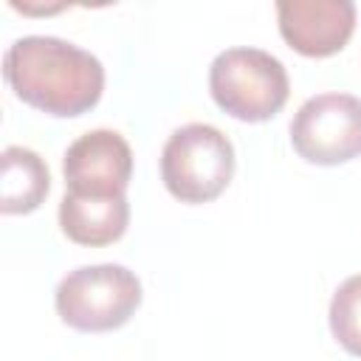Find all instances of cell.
<instances>
[{"instance_id":"1","label":"cell","mask_w":361,"mask_h":361,"mask_svg":"<svg viewBox=\"0 0 361 361\" xmlns=\"http://www.w3.org/2000/svg\"><path fill=\"white\" fill-rule=\"evenodd\" d=\"M3 76L20 102L59 118L93 110L104 93L99 56L45 34L14 39L3 56Z\"/></svg>"},{"instance_id":"2","label":"cell","mask_w":361,"mask_h":361,"mask_svg":"<svg viewBox=\"0 0 361 361\" xmlns=\"http://www.w3.org/2000/svg\"><path fill=\"white\" fill-rule=\"evenodd\" d=\"M209 93L237 121L257 124L285 107L290 79L285 65L262 48H226L212 59Z\"/></svg>"},{"instance_id":"3","label":"cell","mask_w":361,"mask_h":361,"mask_svg":"<svg viewBox=\"0 0 361 361\" xmlns=\"http://www.w3.org/2000/svg\"><path fill=\"white\" fill-rule=\"evenodd\" d=\"M234 147L214 124L192 121L178 127L161 152V180L180 203H209L231 183Z\"/></svg>"},{"instance_id":"4","label":"cell","mask_w":361,"mask_h":361,"mask_svg":"<svg viewBox=\"0 0 361 361\" xmlns=\"http://www.w3.org/2000/svg\"><path fill=\"white\" fill-rule=\"evenodd\" d=\"M59 319L82 333L118 330L141 305V279L116 262L82 265L62 276L54 293Z\"/></svg>"},{"instance_id":"5","label":"cell","mask_w":361,"mask_h":361,"mask_svg":"<svg viewBox=\"0 0 361 361\" xmlns=\"http://www.w3.org/2000/svg\"><path fill=\"white\" fill-rule=\"evenodd\" d=\"M299 158L319 166L347 164L361 155V99L350 93L310 96L290 121Z\"/></svg>"},{"instance_id":"6","label":"cell","mask_w":361,"mask_h":361,"mask_svg":"<svg viewBox=\"0 0 361 361\" xmlns=\"http://www.w3.org/2000/svg\"><path fill=\"white\" fill-rule=\"evenodd\" d=\"M62 175L65 192L73 195H127L133 178V149L116 130H90L65 149Z\"/></svg>"},{"instance_id":"7","label":"cell","mask_w":361,"mask_h":361,"mask_svg":"<svg viewBox=\"0 0 361 361\" xmlns=\"http://www.w3.org/2000/svg\"><path fill=\"white\" fill-rule=\"evenodd\" d=\"M276 20L282 39L302 56H333L355 31L353 0H279Z\"/></svg>"},{"instance_id":"8","label":"cell","mask_w":361,"mask_h":361,"mask_svg":"<svg viewBox=\"0 0 361 361\" xmlns=\"http://www.w3.org/2000/svg\"><path fill=\"white\" fill-rule=\"evenodd\" d=\"M130 223V200L127 195L116 197H93L65 192L59 200V226L62 234L79 245H110L124 237Z\"/></svg>"},{"instance_id":"9","label":"cell","mask_w":361,"mask_h":361,"mask_svg":"<svg viewBox=\"0 0 361 361\" xmlns=\"http://www.w3.org/2000/svg\"><path fill=\"white\" fill-rule=\"evenodd\" d=\"M51 189L48 164L28 147H6L0 155V212L28 214L42 206Z\"/></svg>"},{"instance_id":"10","label":"cell","mask_w":361,"mask_h":361,"mask_svg":"<svg viewBox=\"0 0 361 361\" xmlns=\"http://www.w3.org/2000/svg\"><path fill=\"white\" fill-rule=\"evenodd\" d=\"M333 338L355 358H361V274L347 276L330 299Z\"/></svg>"}]
</instances>
